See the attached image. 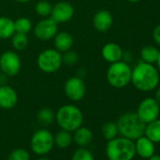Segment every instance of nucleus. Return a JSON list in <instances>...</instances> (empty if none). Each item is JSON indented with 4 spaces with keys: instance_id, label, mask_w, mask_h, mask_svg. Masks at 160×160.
<instances>
[{
    "instance_id": "1",
    "label": "nucleus",
    "mask_w": 160,
    "mask_h": 160,
    "mask_svg": "<svg viewBox=\"0 0 160 160\" xmlns=\"http://www.w3.org/2000/svg\"><path fill=\"white\" fill-rule=\"evenodd\" d=\"M159 73L153 64L140 61L132 69L131 83L137 90L143 92L154 91L160 81Z\"/></svg>"
},
{
    "instance_id": "2",
    "label": "nucleus",
    "mask_w": 160,
    "mask_h": 160,
    "mask_svg": "<svg viewBox=\"0 0 160 160\" xmlns=\"http://www.w3.org/2000/svg\"><path fill=\"white\" fill-rule=\"evenodd\" d=\"M106 155L108 160H133L136 155L135 142L122 136L108 140Z\"/></svg>"
},
{
    "instance_id": "3",
    "label": "nucleus",
    "mask_w": 160,
    "mask_h": 160,
    "mask_svg": "<svg viewBox=\"0 0 160 160\" xmlns=\"http://www.w3.org/2000/svg\"><path fill=\"white\" fill-rule=\"evenodd\" d=\"M55 120L62 130L72 133L83 125L84 116L82 111L76 106L64 105L58 109L55 115Z\"/></svg>"
},
{
    "instance_id": "4",
    "label": "nucleus",
    "mask_w": 160,
    "mask_h": 160,
    "mask_svg": "<svg viewBox=\"0 0 160 160\" xmlns=\"http://www.w3.org/2000/svg\"><path fill=\"white\" fill-rule=\"evenodd\" d=\"M119 134L126 138L136 140L144 135L146 124L139 119L136 112H126L117 121Z\"/></svg>"
},
{
    "instance_id": "5",
    "label": "nucleus",
    "mask_w": 160,
    "mask_h": 160,
    "mask_svg": "<svg viewBox=\"0 0 160 160\" xmlns=\"http://www.w3.org/2000/svg\"><path fill=\"white\" fill-rule=\"evenodd\" d=\"M132 68L122 60L110 63L107 71V80L108 84L115 89H122L131 83Z\"/></svg>"
},
{
    "instance_id": "6",
    "label": "nucleus",
    "mask_w": 160,
    "mask_h": 160,
    "mask_svg": "<svg viewBox=\"0 0 160 160\" xmlns=\"http://www.w3.org/2000/svg\"><path fill=\"white\" fill-rule=\"evenodd\" d=\"M55 145L54 136L47 129H39L31 137L30 148L37 155H45L53 149Z\"/></svg>"
},
{
    "instance_id": "7",
    "label": "nucleus",
    "mask_w": 160,
    "mask_h": 160,
    "mask_svg": "<svg viewBox=\"0 0 160 160\" xmlns=\"http://www.w3.org/2000/svg\"><path fill=\"white\" fill-rule=\"evenodd\" d=\"M37 64L39 69L43 72H56L62 65L61 53L57 49H45L39 54Z\"/></svg>"
},
{
    "instance_id": "8",
    "label": "nucleus",
    "mask_w": 160,
    "mask_h": 160,
    "mask_svg": "<svg viewBox=\"0 0 160 160\" xmlns=\"http://www.w3.org/2000/svg\"><path fill=\"white\" fill-rule=\"evenodd\" d=\"M136 113L139 119L147 124L158 119L160 115V105L152 97L144 98L139 103Z\"/></svg>"
},
{
    "instance_id": "9",
    "label": "nucleus",
    "mask_w": 160,
    "mask_h": 160,
    "mask_svg": "<svg viewBox=\"0 0 160 160\" xmlns=\"http://www.w3.org/2000/svg\"><path fill=\"white\" fill-rule=\"evenodd\" d=\"M22 67L21 58L14 51H6L0 56V70L8 77L15 76Z\"/></svg>"
},
{
    "instance_id": "10",
    "label": "nucleus",
    "mask_w": 160,
    "mask_h": 160,
    "mask_svg": "<svg viewBox=\"0 0 160 160\" xmlns=\"http://www.w3.org/2000/svg\"><path fill=\"white\" fill-rule=\"evenodd\" d=\"M65 95L73 102L81 101L86 94V85L84 80L79 76H72L64 84Z\"/></svg>"
},
{
    "instance_id": "11",
    "label": "nucleus",
    "mask_w": 160,
    "mask_h": 160,
    "mask_svg": "<svg viewBox=\"0 0 160 160\" xmlns=\"http://www.w3.org/2000/svg\"><path fill=\"white\" fill-rule=\"evenodd\" d=\"M58 33V23L52 18H44L37 23L34 28V35L41 41H49L54 39Z\"/></svg>"
},
{
    "instance_id": "12",
    "label": "nucleus",
    "mask_w": 160,
    "mask_h": 160,
    "mask_svg": "<svg viewBox=\"0 0 160 160\" xmlns=\"http://www.w3.org/2000/svg\"><path fill=\"white\" fill-rule=\"evenodd\" d=\"M74 14L73 7L66 1H61L53 6L50 18H52L56 23H66L70 21Z\"/></svg>"
},
{
    "instance_id": "13",
    "label": "nucleus",
    "mask_w": 160,
    "mask_h": 160,
    "mask_svg": "<svg viewBox=\"0 0 160 160\" xmlns=\"http://www.w3.org/2000/svg\"><path fill=\"white\" fill-rule=\"evenodd\" d=\"M18 102L16 91L8 85H0V108L3 109L13 108Z\"/></svg>"
},
{
    "instance_id": "14",
    "label": "nucleus",
    "mask_w": 160,
    "mask_h": 160,
    "mask_svg": "<svg viewBox=\"0 0 160 160\" xmlns=\"http://www.w3.org/2000/svg\"><path fill=\"white\" fill-rule=\"evenodd\" d=\"M92 25L97 31L101 33L107 32L113 25V16L107 10L98 11L92 18Z\"/></svg>"
},
{
    "instance_id": "15",
    "label": "nucleus",
    "mask_w": 160,
    "mask_h": 160,
    "mask_svg": "<svg viewBox=\"0 0 160 160\" xmlns=\"http://www.w3.org/2000/svg\"><path fill=\"white\" fill-rule=\"evenodd\" d=\"M135 148H136V154L139 155L141 158L144 159H148L155 152L154 143L144 135L136 139Z\"/></svg>"
},
{
    "instance_id": "16",
    "label": "nucleus",
    "mask_w": 160,
    "mask_h": 160,
    "mask_svg": "<svg viewBox=\"0 0 160 160\" xmlns=\"http://www.w3.org/2000/svg\"><path fill=\"white\" fill-rule=\"evenodd\" d=\"M102 57L108 63H114L122 59L123 51L122 47L115 42L106 43L102 48Z\"/></svg>"
},
{
    "instance_id": "17",
    "label": "nucleus",
    "mask_w": 160,
    "mask_h": 160,
    "mask_svg": "<svg viewBox=\"0 0 160 160\" xmlns=\"http://www.w3.org/2000/svg\"><path fill=\"white\" fill-rule=\"evenodd\" d=\"M72 141L79 147H86L90 145L93 139L92 131L85 126H80L72 132Z\"/></svg>"
},
{
    "instance_id": "18",
    "label": "nucleus",
    "mask_w": 160,
    "mask_h": 160,
    "mask_svg": "<svg viewBox=\"0 0 160 160\" xmlns=\"http://www.w3.org/2000/svg\"><path fill=\"white\" fill-rule=\"evenodd\" d=\"M54 45L55 49H57L58 52H66L68 50H71V48L72 47L73 38L70 33L66 31L58 32L54 37Z\"/></svg>"
},
{
    "instance_id": "19",
    "label": "nucleus",
    "mask_w": 160,
    "mask_h": 160,
    "mask_svg": "<svg viewBox=\"0 0 160 160\" xmlns=\"http://www.w3.org/2000/svg\"><path fill=\"white\" fill-rule=\"evenodd\" d=\"M144 136L153 143H160V119H156L146 124Z\"/></svg>"
},
{
    "instance_id": "20",
    "label": "nucleus",
    "mask_w": 160,
    "mask_h": 160,
    "mask_svg": "<svg viewBox=\"0 0 160 160\" xmlns=\"http://www.w3.org/2000/svg\"><path fill=\"white\" fill-rule=\"evenodd\" d=\"M14 33V21L5 16L0 17V39L6 40L12 38Z\"/></svg>"
},
{
    "instance_id": "21",
    "label": "nucleus",
    "mask_w": 160,
    "mask_h": 160,
    "mask_svg": "<svg viewBox=\"0 0 160 160\" xmlns=\"http://www.w3.org/2000/svg\"><path fill=\"white\" fill-rule=\"evenodd\" d=\"M159 55V50L155 46L152 45H146L143 46L140 50V58L141 61L150 63V64H155L157 58Z\"/></svg>"
},
{
    "instance_id": "22",
    "label": "nucleus",
    "mask_w": 160,
    "mask_h": 160,
    "mask_svg": "<svg viewBox=\"0 0 160 160\" xmlns=\"http://www.w3.org/2000/svg\"><path fill=\"white\" fill-rule=\"evenodd\" d=\"M54 142H55V145H57L58 148L66 149L72 142V135L71 134V132L61 129L55 135Z\"/></svg>"
},
{
    "instance_id": "23",
    "label": "nucleus",
    "mask_w": 160,
    "mask_h": 160,
    "mask_svg": "<svg viewBox=\"0 0 160 160\" xmlns=\"http://www.w3.org/2000/svg\"><path fill=\"white\" fill-rule=\"evenodd\" d=\"M12 44L16 51H23L28 44V39L27 34L15 32L12 36Z\"/></svg>"
},
{
    "instance_id": "24",
    "label": "nucleus",
    "mask_w": 160,
    "mask_h": 160,
    "mask_svg": "<svg viewBox=\"0 0 160 160\" xmlns=\"http://www.w3.org/2000/svg\"><path fill=\"white\" fill-rule=\"evenodd\" d=\"M102 135L107 140L113 139L114 138L118 137L119 130L117 123L114 122H107L102 126Z\"/></svg>"
},
{
    "instance_id": "25",
    "label": "nucleus",
    "mask_w": 160,
    "mask_h": 160,
    "mask_svg": "<svg viewBox=\"0 0 160 160\" xmlns=\"http://www.w3.org/2000/svg\"><path fill=\"white\" fill-rule=\"evenodd\" d=\"M55 113L54 111L49 108H42L38 114H37V120L40 123L43 125H49L51 124L55 120Z\"/></svg>"
},
{
    "instance_id": "26",
    "label": "nucleus",
    "mask_w": 160,
    "mask_h": 160,
    "mask_svg": "<svg viewBox=\"0 0 160 160\" xmlns=\"http://www.w3.org/2000/svg\"><path fill=\"white\" fill-rule=\"evenodd\" d=\"M32 28V23L28 18L21 17L14 21V30L15 32L28 34Z\"/></svg>"
},
{
    "instance_id": "27",
    "label": "nucleus",
    "mask_w": 160,
    "mask_h": 160,
    "mask_svg": "<svg viewBox=\"0 0 160 160\" xmlns=\"http://www.w3.org/2000/svg\"><path fill=\"white\" fill-rule=\"evenodd\" d=\"M53 6L46 0H42L35 6V12L42 17H48L51 14Z\"/></svg>"
},
{
    "instance_id": "28",
    "label": "nucleus",
    "mask_w": 160,
    "mask_h": 160,
    "mask_svg": "<svg viewBox=\"0 0 160 160\" xmlns=\"http://www.w3.org/2000/svg\"><path fill=\"white\" fill-rule=\"evenodd\" d=\"M72 160H95L92 152L85 147L76 149L72 156Z\"/></svg>"
},
{
    "instance_id": "29",
    "label": "nucleus",
    "mask_w": 160,
    "mask_h": 160,
    "mask_svg": "<svg viewBox=\"0 0 160 160\" xmlns=\"http://www.w3.org/2000/svg\"><path fill=\"white\" fill-rule=\"evenodd\" d=\"M8 160H30V153L23 148H17L11 152Z\"/></svg>"
},
{
    "instance_id": "30",
    "label": "nucleus",
    "mask_w": 160,
    "mask_h": 160,
    "mask_svg": "<svg viewBox=\"0 0 160 160\" xmlns=\"http://www.w3.org/2000/svg\"><path fill=\"white\" fill-rule=\"evenodd\" d=\"M61 58H62V63L67 65H74L78 61L77 54L71 50L63 52V54H61Z\"/></svg>"
},
{
    "instance_id": "31",
    "label": "nucleus",
    "mask_w": 160,
    "mask_h": 160,
    "mask_svg": "<svg viewBox=\"0 0 160 160\" xmlns=\"http://www.w3.org/2000/svg\"><path fill=\"white\" fill-rule=\"evenodd\" d=\"M152 39L154 42L160 46V25L156 26L152 30Z\"/></svg>"
},
{
    "instance_id": "32",
    "label": "nucleus",
    "mask_w": 160,
    "mask_h": 160,
    "mask_svg": "<svg viewBox=\"0 0 160 160\" xmlns=\"http://www.w3.org/2000/svg\"><path fill=\"white\" fill-rule=\"evenodd\" d=\"M155 101L160 105V87L159 88H156L155 89V92H154V97Z\"/></svg>"
},
{
    "instance_id": "33",
    "label": "nucleus",
    "mask_w": 160,
    "mask_h": 160,
    "mask_svg": "<svg viewBox=\"0 0 160 160\" xmlns=\"http://www.w3.org/2000/svg\"><path fill=\"white\" fill-rule=\"evenodd\" d=\"M7 75L2 73L0 74V85H6V80H7Z\"/></svg>"
},
{
    "instance_id": "34",
    "label": "nucleus",
    "mask_w": 160,
    "mask_h": 160,
    "mask_svg": "<svg viewBox=\"0 0 160 160\" xmlns=\"http://www.w3.org/2000/svg\"><path fill=\"white\" fill-rule=\"evenodd\" d=\"M148 160H160V155L153 153L152 155H151V156L148 158Z\"/></svg>"
},
{
    "instance_id": "35",
    "label": "nucleus",
    "mask_w": 160,
    "mask_h": 160,
    "mask_svg": "<svg viewBox=\"0 0 160 160\" xmlns=\"http://www.w3.org/2000/svg\"><path fill=\"white\" fill-rule=\"evenodd\" d=\"M156 68L158 70V72H160V50H159V55H158V58H157V60H156Z\"/></svg>"
},
{
    "instance_id": "36",
    "label": "nucleus",
    "mask_w": 160,
    "mask_h": 160,
    "mask_svg": "<svg viewBox=\"0 0 160 160\" xmlns=\"http://www.w3.org/2000/svg\"><path fill=\"white\" fill-rule=\"evenodd\" d=\"M16 2H18V3H28V2H29L30 0H15Z\"/></svg>"
},
{
    "instance_id": "37",
    "label": "nucleus",
    "mask_w": 160,
    "mask_h": 160,
    "mask_svg": "<svg viewBox=\"0 0 160 160\" xmlns=\"http://www.w3.org/2000/svg\"><path fill=\"white\" fill-rule=\"evenodd\" d=\"M37 160H50L48 157H46V156H44V155H41V157L40 158H38Z\"/></svg>"
},
{
    "instance_id": "38",
    "label": "nucleus",
    "mask_w": 160,
    "mask_h": 160,
    "mask_svg": "<svg viewBox=\"0 0 160 160\" xmlns=\"http://www.w3.org/2000/svg\"><path fill=\"white\" fill-rule=\"evenodd\" d=\"M126 1H128L130 3H138V2L141 1V0H126Z\"/></svg>"
}]
</instances>
